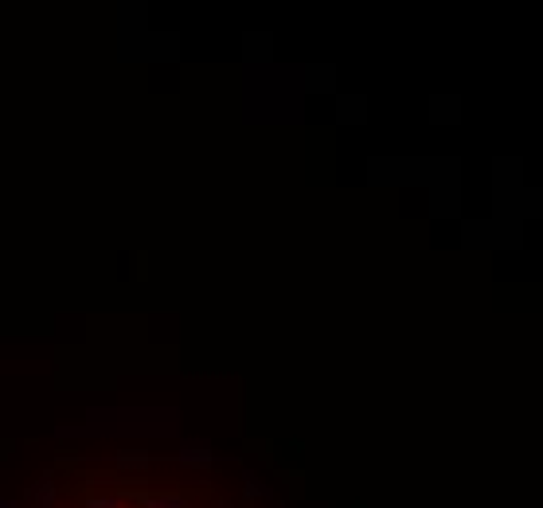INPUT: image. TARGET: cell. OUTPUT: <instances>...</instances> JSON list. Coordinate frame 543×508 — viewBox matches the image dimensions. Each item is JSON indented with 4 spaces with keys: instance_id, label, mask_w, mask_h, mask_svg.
I'll use <instances>...</instances> for the list:
<instances>
[{
    "instance_id": "cell-1",
    "label": "cell",
    "mask_w": 543,
    "mask_h": 508,
    "mask_svg": "<svg viewBox=\"0 0 543 508\" xmlns=\"http://www.w3.org/2000/svg\"><path fill=\"white\" fill-rule=\"evenodd\" d=\"M141 508H188V500H180V497H141Z\"/></svg>"
},
{
    "instance_id": "cell-2",
    "label": "cell",
    "mask_w": 543,
    "mask_h": 508,
    "mask_svg": "<svg viewBox=\"0 0 543 508\" xmlns=\"http://www.w3.org/2000/svg\"><path fill=\"white\" fill-rule=\"evenodd\" d=\"M86 508H125L118 497H86Z\"/></svg>"
},
{
    "instance_id": "cell-3",
    "label": "cell",
    "mask_w": 543,
    "mask_h": 508,
    "mask_svg": "<svg viewBox=\"0 0 543 508\" xmlns=\"http://www.w3.org/2000/svg\"><path fill=\"white\" fill-rule=\"evenodd\" d=\"M180 458L192 461V465H204V461H208V454H204V449H188V454H180Z\"/></svg>"
}]
</instances>
